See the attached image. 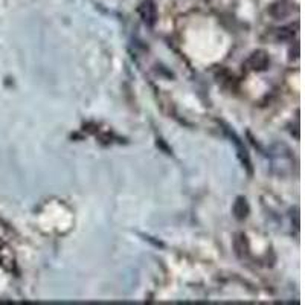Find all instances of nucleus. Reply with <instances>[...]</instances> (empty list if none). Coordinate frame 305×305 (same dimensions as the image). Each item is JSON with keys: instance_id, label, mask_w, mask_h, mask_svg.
Masks as SVG:
<instances>
[{"instance_id": "obj_1", "label": "nucleus", "mask_w": 305, "mask_h": 305, "mask_svg": "<svg viewBox=\"0 0 305 305\" xmlns=\"http://www.w3.org/2000/svg\"><path fill=\"white\" fill-rule=\"evenodd\" d=\"M139 12H140V17H142V20H144L145 24H148V26L154 24L158 14H156V6H154V4L151 2V0H146V2H144V4L140 5Z\"/></svg>"}, {"instance_id": "obj_2", "label": "nucleus", "mask_w": 305, "mask_h": 305, "mask_svg": "<svg viewBox=\"0 0 305 305\" xmlns=\"http://www.w3.org/2000/svg\"><path fill=\"white\" fill-rule=\"evenodd\" d=\"M268 64V60L266 56V54L262 52H258V54H254L249 60V66L254 69V70H262L266 69Z\"/></svg>"}, {"instance_id": "obj_3", "label": "nucleus", "mask_w": 305, "mask_h": 305, "mask_svg": "<svg viewBox=\"0 0 305 305\" xmlns=\"http://www.w3.org/2000/svg\"><path fill=\"white\" fill-rule=\"evenodd\" d=\"M234 212H235V216H236V218H244L248 216V212H249V206H248V203H246V200H244L242 197H240V198H236V202H235V206H234Z\"/></svg>"}]
</instances>
